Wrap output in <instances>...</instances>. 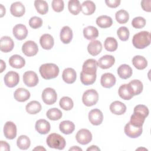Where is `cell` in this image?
<instances>
[{"instance_id":"6da1fadb","label":"cell","mask_w":151,"mask_h":151,"mask_svg":"<svg viewBox=\"0 0 151 151\" xmlns=\"http://www.w3.org/2000/svg\"><path fill=\"white\" fill-rule=\"evenodd\" d=\"M133 46L138 49H143L150 44V34L148 31H140L134 35L132 39Z\"/></svg>"},{"instance_id":"7a4b0ae2","label":"cell","mask_w":151,"mask_h":151,"mask_svg":"<svg viewBox=\"0 0 151 151\" xmlns=\"http://www.w3.org/2000/svg\"><path fill=\"white\" fill-rule=\"evenodd\" d=\"M41 77L45 80L57 77L59 74L58 67L53 63H46L41 65L39 68Z\"/></svg>"},{"instance_id":"3957f363","label":"cell","mask_w":151,"mask_h":151,"mask_svg":"<svg viewBox=\"0 0 151 151\" xmlns=\"http://www.w3.org/2000/svg\"><path fill=\"white\" fill-rule=\"evenodd\" d=\"M46 142L50 148L58 150L64 149L66 145L65 139L60 134L55 133L49 134L46 139Z\"/></svg>"},{"instance_id":"277c9868","label":"cell","mask_w":151,"mask_h":151,"mask_svg":"<svg viewBox=\"0 0 151 151\" xmlns=\"http://www.w3.org/2000/svg\"><path fill=\"white\" fill-rule=\"evenodd\" d=\"M99 100V94L96 90L89 89L86 90L83 94L82 101L84 105L90 107L95 105Z\"/></svg>"},{"instance_id":"5b68a950","label":"cell","mask_w":151,"mask_h":151,"mask_svg":"<svg viewBox=\"0 0 151 151\" xmlns=\"http://www.w3.org/2000/svg\"><path fill=\"white\" fill-rule=\"evenodd\" d=\"M41 97L44 103L48 105H51L56 102L57 94L54 89L51 87H47L43 90Z\"/></svg>"},{"instance_id":"8992f818","label":"cell","mask_w":151,"mask_h":151,"mask_svg":"<svg viewBox=\"0 0 151 151\" xmlns=\"http://www.w3.org/2000/svg\"><path fill=\"white\" fill-rule=\"evenodd\" d=\"M22 52L28 57L35 55L38 51L37 44L33 41H27L22 46Z\"/></svg>"},{"instance_id":"52a82bcc","label":"cell","mask_w":151,"mask_h":151,"mask_svg":"<svg viewBox=\"0 0 151 151\" xmlns=\"http://www.w3.org/2000/svg\"><path fill=\"white\" fill-rule=\"evenodd\" d=\"M76 138L78 143L84 145L89 143L91 141L92 134L88 129H82L78 131Z\"/></svg>"},{"instance_id":"ba28073f","label":"cell","mask_w":151,"mask_h":151,"mask_svg":"<svg viewBox=\"0 0 151 151\" xmlns=\"http://www.w3.org/2000/svg\"><path fill=\"white\" fill-rule=\"evenodd\" d=\"M98 63L97 61L93 58L87 60L83 63L82 72L86 74H96Z\"/></svg>"},{"instance_id":"9c48e42d","label":"cell","mask_w":151,"mask_h":151,"mask_svg":"<svg viewBox=\"0 0 151 151\" xmlns=\"http://www.w3.org/2000/svg\"><path fill=\"white\" fill-rule=\"evenodd\" d=\"M124 131L128 137L136 138L142 134L143 129L142 127H137L132 124L129 122L125 125Z\"/></svg>"},{"instance_id":"30bf717a","label":"cell","mask_w":151,"mask_h":151,"mask_svg":"<svg viewBox=\"0 0 151 151\" xmlns=\"http://www.w3.org/2000/svg\"><path fill=\"white\" fill-rule=\"evenodd\" d=\"M4 79L5 84L9 88H12L18 84L19 76L17 72L11 71L5 75Z\"/></svg>"},{"instance_id":"8fae6325","label":"cell","mask_w":151,"mask_h":151,"mask_svg":"<svg viewBox=\"0 0 151 151\" xmlns=\"http://www.w3.org/2000/svg\"><path fill=\"white\" fill-rule=\"evenodd\" d=\"M23 81L28 87H34L38 83V77L36 73L32 71H28L25 72L23 75Z\"/></svg>"},{"instance_id":"7c38bea8","label":"cell","mask_w":151,"mask_h":151,"mask_svg":"<svg viewBox=\"0 0 151 151\" xmlns=\"http://www.w3.org/2000/svg\"><path fill=\"white\" fill-rule=\"evenodd\" d=\"M88 120L94 126L100 125L103 120L102 112L98 109L91 110L88 113Z\"/></svg>"},{"instance_id":"4fadbf2b","label":"cell","mask_w":151,"mask_h":151,"mask_svg":"<svg viewBox=\"0 0 151 151\" xmlns=\"http://www.w3.org/2000/svg\"><path fill=\"white\" fill-rule=\"evenodd\" d=\"M4 134L8 139H14L17 136V126L12 122H6L4 127Z\"/></svg>"},{"instance_id":"5bb4252c","label":"cell","mask_w":151,"mask_h":151,"mask_svg":"<svg viewBox=\"0 0 151 151\" xmlns=\"http://www.w3.org/2000/svg\"><path fill=\"white\" fill-rule=\"evenodd\" d=\"M14 47V42L12 38L8 36L2 37L0 41V50L4 52L12 51Z\"/></svg>"},{"instance_id":"9a60e30c","label":"cell","mask_w":151,"mask_h":151,"mask_svg":"<svg viewBox=\"0 0 151 151\" xmlns=\"http://www.w3.org/2000/svg\"><path fill=\"white\" fill-rule=\"evenodd\" d=\"M13 35L18 40L25 39L28 35V30L25 25L23 24H17L13 28Z\"/></svg>"},{"instance_id":"2e32d148","label":"cell","mask_w":151,"mask_h":151,"mask_svg":"<svg viewBox=\"0 0 151 151\" xmlns=\"http://www.w3.org/2000/svg\"><path fill=\"white\" fill-rule=\"evenodd\" d=\"M116 81L115 76L110 73L103 74L100 79L101 85L104 88H111L113 87Z\"/></svg>"},{"instance_id":"e0dca14e","label":"cell","mask_w":151,"mask_h":151,"mask_svg":"<svg viewBox=\"0 0 151 151\" xmlns=\"http://www.w3.org/2000/svg\"><path fill=\"white\" fill-rule=\"evenodd\" d=\"M115 63V58L111 55H105L98 60V66L102 69L110 68Z\"/></svg>"},{"instance_id":"ac0fdd59","label":"cell","mask_w":151,"mask_h":151,"mask_svg":"<svg viewBox=\"0 0 151 151\" xmlns=\"http://www.w3.org/2000/svg\"><path fill=\"white\" fill-rule=\"evenodd\" d=\"M35 130L41 134H47L51 129L50 123L45 119H40L35 123Z\"/></svg>"},{"instance_id":"d6986e66","label":"cell","mask_w":151,"mask_h":151,"mask_svg":"<svg viewBox=\"0 0 151 151\" xmlns=\"http://www.w3.org/2000/svg\"><path fill=\"white\" fill-rule=\"evenodd\" d=\"M10 11L13 16L21 17L25 14V9L24 5L21 2H15L11 5Z\"/></svg>"},{"instance_id":"ffe728a7","label":"cell","mask_w":151,"mask_h":151,"mask_svg":"<svg viewBox=\"0 0 151 151\" xmlns=\"http://www.w3.org/2000/svg\"><path fill=\"white\" fill-rule=\"evenodd\" d=\"M127 86L130 93L133 96L140 94L142 92L143 88L142 83L139 80H132L129 83V84H127Z\"/></svg>"},{"instance_id":"44dd1931","label":"cell","mask_w":151,"mask_h":151,"mask_svg":"<svg viewBox=\"0 0 151 151\" xmlns=\"http://www.w3.org/2000/svg\"><path fill=\"white\" fill-rule=\"evenodd\" d=\"M63 80L67 84H72L76 80L77 74L76 71L72 68H67L64 70L62 74Z\"/></svg>"},{"instance_id":"7402d4cb","label":"cell","mask_w":151,"mask_h":151,"mask_svg":"<svg viewBox=\"0 0 151 151\" xmlns=\"http://www.w3.org/2000/svg\"><path fill=\"white\" fill-rule=\"evenodd\" d=\"M40 43L43 49L50 50L54 46V41L52 35L48 34H45L40 37Z\"/></svg>"},{"instance_id":"603a6c76","label":"cell","mask_w":151,"mask_h":151,"mask_svg":"<svg viewBox=\"0 0 151 151\" xmlns=\"http://www.w3.org/2000/svg\"><path fill=\"white\" fill-rule=\"evenodd\" d=\"M110 110L114 114L122 115L126 112V106L123 103L120 101H114L110 104Z\"/></svg>"},{"instance_id":"cb8c5ba5","label":"cell","mask_w":151,"mask_h":151,"mask_svg":"<svg viewBox=\"0 0 151 151\" xmlns=\"http://www.w3.org/2000/svg\"><path fill=\"white\" fill-rule=\"evenodd\" d=\"M102 50V44L99 40H93L91 41L87 46V51L88 53L93 55H97Z\"/></svg>"},{"instance_id":"d4e9b609","label":"cell","mask_w":151,"mask_h":151,"mask_svg":"<svg viewBox=\"0 0 151 151\" xmlns=\"http://www.w3.org/2000/svg\"><path fill=\"white\" fill-rule=\"evenodd\" d=\"M72 29L68 26L63 27L60 31V40L64 44H68L73 38Z\"/></svg>"},{"instance_id":"484cf974","label":"cell","mask_w":151,"mask_h":151,"mask_svg":"<svg viewBox=\"0 0 151 151\" xmlns=\"http://www.w3.org/2000/svg\"><path fill=\"white\" fill-rule=\"evenodd\" d=\"M14 99L19 102H24L30 97L29 91L24 88H18L14 94Z\"/></svg>"},{"instance_id":"4316f807","label":"cell","mask_w":151,"mask_h":151,"mask_svg":"<svg viewBox=\"0 0 151 151\" xmlns=\"http://www.w3.org/2000/svg\"><path fill=\"white\" fill-rule=\"evenodd\" d=\"M9 65L15 68H21L25 64V59L19 55L15 54L12 55L9 59Z\"/></svg>"},{"instance_id":"83f0119b","label":"cell","mask_w":151,"mask_h":151,"mask_svg":"<svg viewBox=\"0 0 151 151\" xmlns=\"http://www.w3.org/2000/svg\"><path fill=\"white\" fill-rule=\"evenodd\" d=\"M133 73L132 68L127 64H124L120 65L117 68V74L122 79H127L130 78Z\"/></svg>"},{"instance_id":"f1b7e54d","label":"cell","mask_w":151,"mask_h":151,"mask_svg":"<svg viewBox=\"0 0 151 151\" xmlns=\"http://www.w3.org/2000/svg\"><path fill=\"white\" fill-rule=\"evenodd\" d=\"M60 130L65 134L72 133L75 129L74 124L70 120H64L60 123Z\"/></svg>"},{"instance_id":"f546056e","label":"cell","mask_w":151,"mask_h":151,"mask_svg":"<svg viewBox=\"0 0 151 151\" xmlns=\"http://www.w3.org/2000/svg\"><path fill=\"white\" fill-rule=\"evenodd\" d=\"M83 35L87 40H94L99 36V31L93 26H87L83 29Z\"/></svg>"},{"instance_id":"4dcf8cb0","label":"cell","mask_w":151,"mask_h":151,"mask_svg":"<svg viewBox=\"0 0 151 151\" xmlns=\"http://www.w3.org/2000/svg\"><path fill=\"white\" fill-rule=\"evenodd\" d=\"M81 5V11L84 15H90L95 12L96 5L91 1H85Z\"/></svg>"},{"instance_id":"1f68e13d","label":"cell","mask_w":151,"mask_h":151,"mask_svg":"<svg viewBox=\"0 0 151 151\" xmlns=\"http://www.w3.org/2000/svg\"><path fill=\"white\" fill-rule=\"evenodd\" d=\"M96 24L100 28H106L111 26L113 20L109 16L101 15L96 19Z\"/></svg>"},{"instance_id":"d6a6232c","label":"cell","mask_w":151,"mask_h":151,"mask_svg":"<svg viewBox=\"0 0 151 151\" xmlns=\"http://www.w3.org/2000/svg\"><path fill=\"white\" fill-rule=\"evenodd\" d=\"M25 109L28 113L35 114L41 110V105L38 101H31L26 105Z\"/></svg>"},{"instance_id":"836d02e7","label":"cell","mask_w":151,"mask_h":151,"mask_svg":"<svg viewBox=\"0 0 151 151\" xmlns=\"http://www.w3.org/2000/svg\"><path fill=\"white\" fill-rule=\"evenodd\" d=\"M132 63L135 68L138 70H143L147 65L146 59L141 55H136L132 59Z\"/></svg>"},{"instance_id":"e575fe53","label":"cell","mask_w":151,"mask_h":151,"mask_svg":"<svg viewBox=\"0 0 151 151\" xmlns=\"http://www.w3.org/2000/svg\"><path fill=\"white\" fill-rule=\"evenodd\" d=\"M17 145L18 148L21 150L28 149L31 145L29 138L26 135H21L18 137L17 140Z\"/></svg>"},{"instance_id":"d590c367","label":"cell","mask_w":151,"mask_h":151,"mask_svg":"<svg viewBox=\"0 0 151 151\" xmlns=\"http://www.w3.org/2000/svg\"><path fill=\"white\" fill-rule=\"evenodd\" d=\"M68 8L71 14L76 15L81 11V5L78 0H70L68 3Z\"/></svg>"},{"instance_id":"8d00e7d4","label":"cell","mask_w":151,"mask_h":151,"mask_svg":"<svg viewBox=\"0 0 151 151\" xmlns=\"http://www.w3.org/2000/svg\"><path fill=\"white\" fill-rule=\"evenodd\" d=\"M104 46L107 51L113 52L117 50L118 47V43L117 40L114 38L108 37L104 41Z\"/></svg>"},{"instance_id":"74e56055","label":"cell","mask_w":151,"mask_h":151,"mask_svg":"<svg viewBox=\"0 0 151 151\" xmlns=\"http://www.w3.org/2000/svg\"><path fill=\"white\" fill-rule=\"evenodd\" d=\"M118 93L122 99L126 100H130L133 97V96L130 93L127 84H124L120 86L118 90Z\"/></svg>"},{"instance_id":"f35d334b","label":"cell","mask_w":151,"mask_h":151,"mask_svg":"<svg viewBox=\"0 0 151 151\" xmlns=\"http://www.w3.org/2000/svg\"><path fill=\"white\" fill-rule=\"evenodd\" d=\"M34 6L37 11L41 15L45 14L48 11V5L45 1H35Z\"/></svg>"},{"instance_id":"ab89813d","label":"cell","mask_w":151,"mask_h":151,"mask_svg":"<svg viewBox=\"0 0 151 151\" xmlns=\"http://www.w3.org/2000/svg\"><path fill=\"white\" fill-rule=\"evenodd\" d=\"M115 18L118 23L123 24L126 23L129 21V15L126 10L120 9L116 12Z\"/></svg>"},{"instance_id":"60d3db41","label":"cell","mask_w":151,"mask_h":151,"mask_svg":"<svg viewBox=\"0 0 151 151\" xmlns=\"http://www.w3.org/2000/svg\"><path fill=\"white\" fill-rule=\"evenodd\" d=\"M96 74H86L82 71L80 73L81 82L86 86L93 84L96 81Z\"/></svg>"},{"instance_id":"b9f144b4","label":"cell","mask_w":151,"mask_h":151,"mask_svg":"<svg viewBox=\"0 0 151 151\" xmlns=\"http://www.w3.org/2000/svg\"><path fill=\"white\" fill-rule=\"evenodd\" d=\"M59 104L61 109L67 111L71 110L74 106V103L72 99L67 96L63 97L60 99Z\"/></svg>"},{"instance_id":"7bdbcfd3","label":"cell","mask_w":151,"mask_h":151,"mask_svg":"<svg viewBox=\"0 0 151 151\" xmlns=\"http://www.w3.org/2000/svg\"><path fill=\"white\" fill-rule=\"evenodd\" d=\"M62 115L61 111L55 107L49 109L46 113L47 117L51 120H58L61 118Z\"/></svg>"},{"instance_id":"ee69618b","label":"cell","mask_w":151,"mask_h":151,"mask_svg":"<svg viewBox=\"0 0 151 151\" xmlns=\"http://www.w3.org/2000/svg\"><path fill=\"white\" fill-rule=\"evenodd\" d=\"M145 119L146 118L142 115L136 113H133V114L130 116V123L135 126L142 127L145 122Z\"/></svg>"},{"instance_id":"f6af8a7d","label":"cell","mask_w":151,"mask_h":151,"mask_svg":"<svg viewBox=\"0 0 151 151\" xmlns=\"http://www.w3.org/2000/svg\"><path fill=\"white\" fill-rule=\"evenodd\" d=\"M117 34L120 40L126 41L129 39L130 32L126 27H120L117 31Z\"/></svg>"},{"instance_id":"bcb514c9","label":"cell","mask_w":151,"mask_h":151,"mask_svg":"<svg viewBox=\"0 0 151 151\" xmlns=\"http://www.w3.org/2000/svg\"><path fill=\"white\" fill-rule=\"evenodd\" d=\"M133 113L139 114L144 117L146 118L149 115V111L146 106L143 104H138L134 107Z\"/></svg>"},{"instance_id":"7dc6e473","label":"cell","mask_w":151,"mask_h":151,"mask_svg":"<svg viewBox=\"0 0 151 151\" xmlns=\"http://www.w3.org/2000/svg\"><path fill=\"white\" fill-rule=\"evenodd\" d=\"M132 25L134 28L140 29L143 28L146 25V20L143 17H137L132 21Z\"/></svg>"},{"instance_id":"c3c4849f","label":"cell","mask_w":151,"mask_h":151,"mask_svg":"<svg viewBox=\"0 0 151 151\" xmlns=\"http://www.w3.org/2000/svg\"><path fill=\"white\" fill-rule=\"evenodd\" d=\"M29 25L33 29L39 28L42 25V20L40 17H32L29 20Z\"/></svg>"},{"instance_id":"681fc988","label":"cell","mask_w":151,"mask_h":151,"mask_svg":"<svg viewBox=\"0 0 151 151\" xmlns=\"http://www.w3.org/2000/svg\"><path fill=\"white\" fill-rule=\"evenodd\" d=\"M51 6L54 11L60 12L64 9V4L62 0H53L51 2Z\"/></svg>"},{"instance_id":"f907efd6","label":"cell","mask_w":151,"mask_h":151,"mask_svg":"<svg viewBox=\"0 0 151 151\" xmlns=\"http://www.w3.org/2000/svg\"><path fill=\"white\" fill-rule=\"evenodd\" d=\"M150 4H151V0H143L141 2V6L145 11L150 12L151 11Z\"/></svg>"},{"instance_id":"816d5d0a","label":"cell","mask_w":151,"mask_h":151,"mask_svg":"<svg viewBox=\"0 0 151 151\" xmlns=\"http://www.w3.org/2000/svg\"><path fill=\"white\" fill-rule=\"evenodd\" d=\"M120 2L121 1L120 0H106L105 1V3L109 7L113 8L117 7L120 5Z\"/></svg>"},{"instance_id":"f5cc1de1","label":"cell","mask_w":151,"mask_h":151,"mask_svg":"<svg viewBox=\"0 0 151 151\" xmlns=\"http://www.w3.org/2000/svg\"><path fill=\"white\" fill-rule=\"evenodd\" d=\"M0 150H10V146L5 141L1 140L0 142Z\"/></svg>"},{"instance_id":"db71d44e","label":"cell","mask_w":151,"mask_h":151,"mask_svg":"<svg viewBox=\"0 0 151 151\" xmlns=\"http://www.w3.org/2000/svg\"><path fill=\"white\" fill-rule=\"evenodd\" d=\"M87 151H90V150H93V151H96V150H100V149L97 146H94V145H92V146H91L90 147H88L87 149Z\"/></svg>"},{"instance_id":"11a10c76","label":"cell","mask_w":151,"mask_h":151,"mask_svg":"<svg viewBox=\"0 0 151 151\" xmlns=\"http://www.w3.org/2000/svg\"><path fill=\"white\" fill-rule=\"evenodd\" d=\"M0 61H1V70H0V72L2 73L6 68V65H5V63H4V61L2 60H1Z\"/></svg>"},{"instance_id":"9f6ffc18","label":"cell","mask_w":151,"mask_h":151,"mask_svg":"<svg viewBox=\"0 0 151 151\" xmlns=\"http://www.w3.org/2000/svg\"><path fill=\"white\" fill-rule=\"evenodd\" d=\"M0 9H1V15H0V17H2L5 14V8L2 4L0 5Z\"/></svg>"},{"instance_id":"6f0895ef","label":"cell","mask_w":151,"mask_h":151,"mask_svg":"<svg viewBox=\"0 0 151 151\" xmlns=\"http://www.w3.org/2000/svg\"><path fill=\"white\" fill-rule=\"evenodd\" d=\"M69 150L70 151H71V150H77V151L80 150V151H82V149L80 147H78V146H73L71 148H70L69 149Z\"/></svg>"},{"instance_id":"680465c9","label":"cell","mask_w":151,"mask_h":151,"mask_svg":"<svg viewBox=\"0 0 151 151\" xmlns=\"http://www.w3.org/2000/svg\"><path fill=\"white\" fill-rule=\"evenodd\" d=\"M34 150H45V149L44 148V147H42L41 146H39L36 147L35 148H34Z\"/></svg>"}]
</instances>
